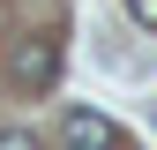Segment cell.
<instances>
[{
  "instance_id": "cell-1",
  "label": "cell",
  "mask_w": 157,
  "mask_h": 150,
  "mask_svg": "<svg viewBox=\"0 0 157 150\" xmlns=\"http://www.w3.org/2000/svg\"><path fill=\"white\" fill-rule=\"evenodd\" d=\"M0 75L23 90V98H45V90L60 83V38H52V30H23V38H8Z\"/></svg>"
},
{
  "instance_id": "cell-2",
  "label": "cell",
  "mask_w": 157,
  "mask_h": 150,
  "mask_svg": "<svg viewBox=\"0 0 157 150\" xmlns=\"http://www.w3.org/2000/svg\"><path fill=\"white\" fill-rule=\"evenodd\" d=\"M60 143H67V150H120V128H112L105 112H90V105H67Z\"/></svg>"
},
{
  "instance_id": "cell-3",
  "label": "cell",
  "mask_w": 157,
  "mask_h": 150,
  "mask_svg": "<svg viewBox=\"0 0 157 150\" xmlns=\"http://www.w3.org/2000/svg\"><path fill=\"white\" fill-rule=\"evenodd\" d=\"M127 15H135L142 30H157V0H127Z\"/></svg>"
},
{
  "instance_id": "cell-4",
  "label": "cell",
  "mask_w": 157,
  "mask_h": 150,
  "mask_svg": "<svg viewBox=\"0 0 157 150\" xmlns=\"http://www.w3.org/2000/svg\"><path fill=\"white\" fill-rule=\"evenodd\" d=\"M0 150H37V135H23V128H0Z\"/></svg>"
},
{
  "instance_id": "cell-5",
  "label": "cell",
  "mask_w": 157,
  "mask_h": 150,
  "mask_svg": "<svg viewBox=\"0 0 157 150\" xmlns=\"http://www.w3.org/2000/svg\"><path fill=\"white\" fill-rule=\"evenodd\" d=\"M150 120H157V105H150Z\"/></svg>"
}]
</instances>
